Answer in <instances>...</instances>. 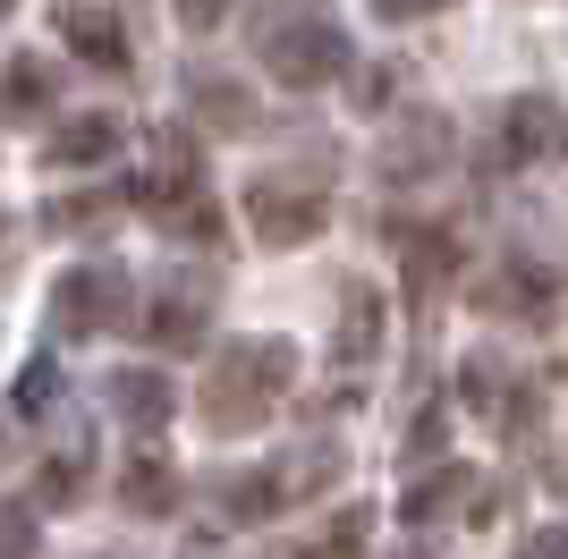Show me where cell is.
Returning <instances> with one entry per match:
<instances>
[{
  "label": "cell",
  "mask_w": 568,
  "mask_h": 559,
  "mask_svg": "<svg viewBox=\"0 0 568 559\" xmlns=\"http://www.w3.org/2000/svg\"><path fill=\"white\" fill-rule=\"evenodd\" d=\"M288 382H297V348L288 339H237V348L213 356V373H204V433H221V441H237V433H263L272 424V407L288 398Z\"/></svg>",
  "instance_id": "1"
},
{
  "label": "cell",
  "mask_w": 568,
  "mask_h": 559,
  "mask_svg": "<svg viewBox=\"0 0 568 559\" xmlns=\"http://www.w3.org/2000/svg\"><path fill=\"white\" fill-rule=\"evenodd\" d=\"M51 331L60 339H102V331H128L136 314V280L119 272V263H77V272L51 280Z\"/></svg>",
  "instance_id": "2"
},
{
  "label": "cell",
  "mask_w": 568,
  "mask_h": 559,
  "mask_svg": "<svg viewBox=\"0 0 568 559\" xmlns=\"http://www.w3.org/2000/svg\"><path fill=\"white\" fill-rule=\"evenodd\" d=\"M568 153V111L551 93H518V102H500L493 119V144H484V170H544Z\"/></svg>",
  "instance_id": "3"
},
{
  "label": "cell",
  "mask_w": 568,
  "mask_h": 559,
  "mask_svg": "<svg viewBox=\"0 0 568 559\" xmlns=\"http://www.w3.org/2000/svg\"><path fill=\"white\" fill-rule=\"evenodd\" d=\"M323 221H332V195L314 179L272 170V179L246 186V230H255V246H306V237H323Z\"/></svg>",
  "instance_id": "4"
},
{
  "label": "cell",
  "mask_w": 568,
  "mask_h": 559,
  "mask_svg": "<svg viewBox=\"0 0 568 559\" xmlns=\"http://www.w3.org/2000/svg\"><path fill=\"white\" fill-rule=\"evenodd\" d=\"M255 60H263V77H272V85L314 93V85H339L356 51H348V34H339L332 18H306V26H288V34H272Z\"/></svg>",
  "instance_id": "5"
},
{
  "label": "cell",
  "mask_w": 568,
  "mask_h": 559,
  "mask_svg": "<svg viewBox=\"0 0 568 559\" xmlns=\"http://www.w3.org/2000/svg\"><path fill=\"white\" fill-rule=\"evenodd\" d=\"M450 162H458V128L442 111H399L390 128H382V153H374L382 186H425Z\"/></svg>",
  "instance_id": "6"
},
{
  "label": "cell",
  "mask_w": 568,
  "mask_h": 559,
  "mask_svg": "<svg viewBox=\"0 0 568 559\" xmlns=\"http://www.w3.org/2000/svg\"><path fill=\"white\" fill-rule=\"evenodd\" d=\"M204 323H213V288H204V280H187V288L170 280L162 297L144 305V339H153L162 356H195L204 348Z\"/></svg>",
  "instance_id": "7"
},
{
  "label": "cell",
  "mask_w": 568,
  "mask_h": 559,
  "mask_svg": "<svg viewBox=\"0 0 568 559\" xmlns=\"http://www.w3.org/2000/svg\"><path fill=\"white\" fill-rule=\"evenodd\" d=\"M102 398H111V416L128 424V433H162V424L179 416V390H170L153 365H119L111 382H102Z\"/></svg>",
  "instance_id": "8"
},
{
  "label": "cell",
  "mask_w": 568,
  "mask_h": 559,
  "mask_svg": "<svg viewBox=\"0 0 568 559\" xmlns=\"http://www.w3.org/2000/svg\"><path fill=\"white\" fill-rule=\"evenodd\" d=\"M475 314H493V323H544L551 280L535 272V263H500L493 280H475Z\"/></svg>",
  "instance_id": "9"
},
{
  "label": "cell",
  "mask_w": 568,
  "mask_h": 559,
  "mask_svg": "<svg viewBox=\"0 0 568 559\" xmlns=\"http://www.w3.org/2000/svg\"><path fill=\"white\" fill-rule=\"evenodd\" d=\"M119 144H128V119L77 111V119H60V128L43 136V162H51V170H85V162H111Z\"/></svg>",
  "instance_id": "10"
},
{
  "label": "cell",
  "mask_w": 568,
  "mask_h": 559,
  "mask_svg": "<svg viewBox=\"0 0 568 559\" xmlns=\"http://www.w3.org/2000/svg\"><path fill=\"white\" fill-rule=\"evenodd\" d=\"M263 475H272V500L297 509L306 491H332L339 484V441H297V449H281V458L263 466Z\"/></svg>",
  "instance_id": "11"
},
{
  "label": "cell",
  "mask_w": 568,
  "mask_h": 559,
  "mask_svg": "<svg viewBox=\"0 0 568 559\" xmlns=\"http://www.w3.org/2000/svg\"><path fill=\"white\" fill-rule=\"evenodd\" d=\"M450 280H458V246H450V230H407V305H416V314H433Z\"/></svg>",
  "instance_id": "12"
},
{
  "label": "cell",
  "mask_w": 568,
  "mask_h": 559,
  "mask_svg": "<svg viewBox=\"0 0 568 559\" xmlns=\"http://www.w3.org/2000/svg\"><path fill=\"white\" fill-rule=\"evenodd\" d=\"M51 102H60V77H51V60L18 51V60L0 69V119H9V128H26V119H43Z\"/></svg>",
  "instance_id": "13"
},
{
  "label": "cell",
  "mask_w": 568,
  "mask_h": 559,
  "mask_svg": "<svg viewBox=\"0 0 568 559\" xmlns=\"http://www.w3.org/2000/svg\"><path fill=\"white\" fill-rule=\"evenodd\" d=\"M60 34H69V51L85 60V69H102V77L128 69V26H119L111 9H69V18H60Z\"/></svg>",
  "instance_id": "14"
},
{
  "label": "cell",
  "mask_w": 568,
  "mask_h": 559,
  "mask_svg": "<svg viewBox=\"0 0 568 559\" xmlns=\"http://www.w3.org/2000/svg\"><path fill=\"white\" fill-rule=\"evenodd\" d=\"M119 509L170 517V509H179V466L153 458V449H144V458H128V466H119Z\"/></svg>",
  "instance_id": "15"
},
{
  "label": "cell",
  "mask_w": 568,
  "mask_h": 559,
  "mask_svg": "<svg viewBox=\"0 0 568 559\" xmlns=\"http://www.w3.org/2000/svg\"><path fill=\"white\" fill-rule=\"evenodd\" d=\"M467 484H475V466H458V458H450V466H433L425 484L399 500V517H407V526H433V517H450L458 500H467Z\"/></svg>",
  "instance_id": "16"
},
{
  "label": "cell",
  "mask_w": 568,
  "mask_h": 559,
  "mask_svg": "<svg viewBox=\"0 0 568 559\" xmlns=\"http://www.w3.org/2000/svg\"><path fill=\"white\" fill-rule=\"evenodd\" d=\"M195 119H204V128H221V136H255V128H263V111H255L237 85H221V77H204V85H195Z\"/></svg>",
  "instance_id": "17"
},
{
  "label": "cell",
  "mask_w": 568,
  "mask_h": 559,
  "mask_svg": "<svg viewBox=\"0 0 568 559\" xmlns=\"http://www.w3.org/2000/svg\"><path fill=\"white\" fill-rule=\"evenodd\" d=\"M374 348H382V297L365 288V280H356L348 305H339V356H348V365H365Z\"/></svg>",
  "instance_id": "18"
},
{
  "label": "cell",
  "mask_w": 568,
  "mask_h": 559,
  "mask_svg": "<svg viewBox=\"0 0 568 559\" xmlns=\"http://www.w3.org/2000/svg\"><path fill=\"white\" fill-rule=\"evenodd\" d=\"M365 535H374V509H339L314 542H297L288 559H365Z\"/></svg>",
  "instance_id": "19"
},
{
  "label": "cell",
  "mask_w": 568,
  "mask_h": 559,
  "mask_svg": "<svg viewBox=\"0 0 568 559\" xmlns=\"http://www.w3.org/2000/svg\"><path fill=\"white\" fill-rule=\"evenodd\" d=\"M9 407H18V424L60 416V365H51V356H34V365L18 373V398H9Z\"/></svg>",
  "instance_id": "20"
},
{
  "label": "cell",
  "mask_w": 568,
  "mask_h": 559,
  "mask_svg": "<svg viewBox=\"0 0 568 559\" xmlns=\"http://www.w3.org/2000/svg\"><path fill=\"white\" fill-rule=\"evenodd\" d=\"M306 18H332V9H323V0H255L246 34H255V51H263L272 34H288V26H306Z\"/></svg>",
  "instance_id": "21"
},
{
  "label": "cell",
  "mask_w": 568,
  "mask_h": 559,
  "mask_svg": "<svg viewBox=\"0 0 568 559\" xmlns=\"http://www.w3.org/2000/svg\"><path fill=\"white\" fill-rule=\"evenodd\" d=\"M85 449H60V458H51V475H34V500H43V509H69L77 491H85Z\"/></svg>",
  "instance_id": "22"
},
{
  "label": "cell",
  "mask_w": 568,
  "mask_h": 559,
  "mask_svg": "<svg viewBox=\"0 0 568 559\" xmlns=\"http://www.w3.org/2000/svg\"><path fill=\"white\" fill-rule=\"evenodd\" d=\"M458 390H467V407H475V416H500V390H509L500 356H467V365H458Z\"/></svg>",
  "instance_id": "23"
},
{
  "label": "cell",
  "mask_w": 568,
  "mask_h": 559,
  "mask_svg": "<svg viewBox=\"0 0 568 559\" xmlns=\"http://www.w3.org/2000/svg\"><path fill=\"white\" fill-rule=\"evenodd\" d=\"M281 509V500H272V475H230V484H221V517H272Z\"/></svg>",
  "instance_id": "24"
},
{
  "label": "cell",
  "mask_w": 568,
  "mask_h": 559,
  "mask_svg": "<svg viewBox=\"0 0 568 559\" xmlns=\"http://www.w3.org/2000/svg\"><path fill=\"white\" fill-rule=\"evenodd\" d=\"M0 559H34V517L18 500H0Z\"/></svg>",
  "instance_id": "25"
},
{
  "label": "cell",
  "mask_w": 568,
  "mask_h": 559,
  "mask_svg": "<svg viewBox=\"0 0 568 559\" xmlns=\"http://www.w3.org/2000/svg\"><path fill=\"white\" fill-rule=\"evenodd\" d=\"M450 0H374V18L382 26H416V18H442Z\"/></svg>",
  "instance_id": "26"
},
{
  "label": "cell",
  "mask_w": 568,
  "mask_h": 559,
  "mask_svg": "<svg viewBox=\"0 0 568 559\" xmlns=\"http://www.w3.org/2000/svg\"><path fill=\"white\" fill-rule=\"evenodd\" d=\"M230 9H237V0H179V26H187V34H213Z\"/></svg>",
  "instance_id": "27"
},
{
  "label": "cell",
  "mask_w": 568,
  "mask_h": 559,
  "mask_svg": "<svg viewBox=\"0 0 568 559\" xmlns=\"http://www.w3.org/2000/svg\"><path fill=\"white\" fill-rule=\"evenodd\" d=\"M518 559H568V526H544V535H526Z\"/></svg>",
  "instance_id": "28"
},
{
  "label": "cell",
  "mask_w": 568,
  "mask_h": 559,
  "mask_svg": "<svg viewBox=\"0 0 568 559\" xmlns=\"http://www.w3.org/2000/svg\"><path fill=\"white\" fill-rule=\"evenodd\" d=\"M390 559H425V551H390Z\"/></svg>",
  "instance_id": "29"
}]
</instances>
